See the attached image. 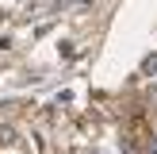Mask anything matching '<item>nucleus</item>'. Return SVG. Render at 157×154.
<instances>
[{
    "label": "nucleus",
    "mask_w": 157,
    "mask_h": 154,
    "mask_svg": "<svg viewBox=\"0 0 157 154\" xmlns=\"http://www.w3.org/2000/svg\"><path fill=\"white\" fill-rule=\"evenodd\" d=\"M150 154H157V143H153V150H150Z\"/></svg>",
    "instance_id": "f257e3e1"
}]
</instances>
